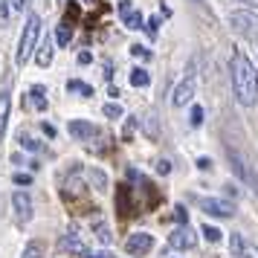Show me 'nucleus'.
<instances>
[{"label": "nucleus", "instance_id": "obj_24", "mask_svg": "<svg viewBox=\"0 0 258 258\" xmlns=\"http://www.w3.org/2000/svg\"><path fill=\"white\" fill-rule=\"evenodd\" d=\"M70 38H73L70 24H61L58 26V44H61V47H67V44H70Z\"/></svg>", "mask_w": 258, "mask_h": 258}, {"label": "nucleus", "instance_id": "obj_43", "mask_svg": "<svg viewBox=\"0 0 258 258\" xmlns=\"http://www.w3.org/2000/svg\"><path fill=\"white\" fill-rule=\"evenodd\" d=\"M195 3H200V0H195Z\"/></svg>", "mask_w": 258, "mask_h": 258}, {"label": "nucleus", "instance_id": "obj_21", "mask_svg": "<svg viewBox=\"0 0 258 258\" xmlns=\"http://www.w3.org/2000/svg\"><path fill=\"white\" fill-rule=\"evenodd\" d=\"M24 258H44V244L41 241H29L24 249Z\"/></svg>", "mask_w": 258, "mask_h": 258}, {"label": "nucleus", "instance_id": "obj_8", "mask_svg": "<svg viewBox=\"0 0 258 258\" xmlns=\"http://www.w3.org/2000/svg\"><path fill=\"white\" fill-rule=\"evenodd\" d=\"M191 96H195V76H186L183 82L174 87V96H171V105L174 107H183L191 102Z\"/></svg>", "mask_w": 258, "mask_h": 258}, {"label": "nucleus", "instance_id": "obj_26", "mask_svg": "<svg viewBox=\"0 0 258 258\" xmlns=\"http://www.w3.org/2000/svg\"><path fill=\"white\" fill-rule=\"evenodd\" d=\"M21 145H24L26 151H38V148H41V142L32 140V137H24V134H21Z\"/></svg>", "mask_w": 258, "mask_h": 258}, {"label": "nucleus", "instance_id": "obj_32", "mask_svg": "<svg viewBox=\"0 0 258 258\" xmlns=\"http://www.w3.org/2000/svg\"><path fill=\"white\" fill-rule=\"evenodd\" d=\"M241 258H258V246L246 244V246H244V255H241Z\"/></svg>", "mask_w": 258, "mask_h": 258}, {"label": "nucleus", "instance_id": "obj_13", "mask_svg": "<svg viewBox=\"0 0 258 258\" xmlns=\"http://www.w3.org/2000/svg\"><path fill=\"white\" fill-rule=\"evenodd\" d=\"M52 55H55V49H52V38H44V41H41V47L35 49V61L38 64H41V67H49V64H52Z\"/></svg>", "mask_w": 258, "mask_h": 258}, {"label": "nucleus", "instance_id": "obj_5", "mask_svg": "<svg viewBox=\"0 0 258 258\" xmlns=\"http://www.w3.org/2000/svg\"><path fill=\"white\" fill-rule=\"evenodd\" d=\"M12 206H15V215H18V221H21V223L32 221L35 206H32V198H29L26 191H15V195H12Z\"/></svg>", "mask_w": 258, "mask_h": 258}, {"label": "nucleus", "instance_id": "obj_31", "mask_svg": "<svg viewBox=\"0 0 258 258\" xmlns=\"http://www.w3.org/2000/svg\"><path fill=\"white\" fill-rule=\"evenodd\" d=\"M200 122H203V107H191V125L198 128Z\"/></svg>", "mask_w": 258, "mask_h": 258}, {"label": "nucleus", "instance_id": "obj_30", "mask_svg": "<svg viewBox=\"0 0 258 258\" xmlns=\"http://www.w3.org/2000/svg\"><path fill=\"white\" fill-rule=\"evenodd\" d=\"M12 180L18 183V186H29V183H32V174H24V171H18V174H15Z\"/></svg>", "mask_w": 258, "mask_h": 258}, {"label": "nucleus", "instance_id": "obj_37", "mask_svg": "<svg viewBox=\"0 0 258 258\" xmlns=\"http://www.w3.org/2000/svg\"><path fill=\"white\" fill-rule=\"evenodd\" d=\"M198 168H200V171H209V168H212V160H209V157H200V160H198Z\"/></svg>", "mask_w": 258, "mask_h": 258}, {"label": "nucleus", "instance_id": "obj_18", "mask_svg": "<svg viewBox=\"0 0 258 258\" xmlns=\"http://www.w3.org/2000/svg\"><path fill=\"white\" fill-rule=\"evenodd\" d=\"M93 235H96V241H102V244H110V241H113L110 226H107L105 221H96V223H93Z\"/></svg>", "mask_w": 258, "mask_h": 258}, {"label": "nucleus", "instance_id": "obj_38", "mask_svg": "<svg viewBox=\"0 0 258 258\" xmlns=\"http://www.w3.org/2000/svg\"><path fill=\"white\" fill-rule=\"evenodd\" d=\"M90 61H93V55H90V52H82V55H79V64H90Z\"/></svg>", "mask_w": 258, "mask_h": 258}, {"label": "nucleus", "instance_id": "obj_44", "mask_svg": "<svg viewBox=\"0 0 258 258\" xmlns=\"http://www.w3.org/2000/svg\"><path fill=\"white\" fill-rule=\"evenodd\" d=\"M47 3H49V0H47Z\"/></svg>", "mask_w": 258, "mask_h": 258}, {"label": "nucleus", "instance_id": "obj_33", "mask_svg": "<svg viewBox=\"0 0 258 258\" xmlns=\"http://www.w3.org/2000/svg\"><path fill=\"white\" fill-rule=\"evenodd\" d=\"M168 171H171V163L168 160H160L157 163V174H168Z\"/></svg>", "mask_w": 258, "mask_h": 258}, {"label": "nucleus", "instance_id": "obj_29", "mask_svg": "<svg viewBox=\"0 0 258 258\" xmlns=\"http://www.w3.org/2000/svg\"><path fill=\"white\" fill-rule=\"evenodd\" d=\"M9 15H12V6L9 3H0V24H9Z\"/></svg>", "mask_w": 258, "mask_h": 258}, {"label": "nucleus", "instance_id": "obj_22", "mask_svg": "<svg viewBox=\"0 0 258 258\" xmlns=\"http://www.w3.org/2000/svg\"><path fill=\"white\" fill-rule=\"evenodd\" d=\"M244 238H241V235H232V238H229V249H232V255L235 258H241L244 255Z\"/></svg>", "mask_w": 258, "mask_h": 258}, {"label": "nucleus", "instance_id": "obj_12", "mask_svg": "<svg viewBox=\"0 0 258 258\" xmlns=\"http://www.w3.org/2000/svg\"><path fill=\"white\" fill-rule=\"evenodd\" d=\"M67 131H70V137H76V140H93V122H87V119H73L70 125H67Z\"/></svg>", "mask_w": 258, "mask_h": 258}, {"label": "nucleus", "instance_id": "obj_28", "mask_svg": "<svg viewBox=\"0 0 258 258\" xmlns=\"http://www.w3.org/2000/svg\"><path fill=\"white\" fill-rule=\"evenodd\" d=\"M67 188H70L73 195H84V186H82V180H79V177H73L70 183H67Z\"/></svg>", "mask_w": 258, "mask_h": 258}, {"label": "nucleus", "instance_id": "obj_17", "mask_svg": "<svg viewBox=\"0 0 258 258\" xmlns=\"http://www.w3.org/2000/svg\"><path fill=\"white\" fill-rule=\"evenodd\" d=\"M131 84H134V87H148V84H151V76H148V70L134 67V70H131Z\"/></svg>", "mask_w": 258, "mask_h": 258}, {"label": "nucleus", "instance_id": "obj_42", "mask_svg": "<svg viewBox=\"0 0 258 258\" xmlns=\"http://www.w3.org/2000/svg\"><path fill=\"white\" fill-rule=\"evenodd\" d=\"M84 3H90V0H84Z\"/></svg>", "mask_w": 258, "mask_h": 258}, {"label": "nucleus", "instance_id": "obj_25", "mask_svg": "<svg viewBox=\"0 0 258 258\" xmlns=\"http://www.w3.org/2000/svg\"><path fill=\"white\" fill-rule=\"evenodd\" d=\"M203 235H206V241H212V244L221 241V229H215V226H209V223L203 226Z\"/></svg>", "mask_w": 258, "mask_h": 258}, {"label": "nucleus", "instance_id": "obj_7", "mask_svg": "<svg viewBox=\"0 0 258 258\" xmlns=\"http://www.w3.org/2000/svg\"><path fill=\"white\" fill-rule=\"evenodd\" d=\"M151 246H154V238L148 232H134L128 238V244H125V249L131 255H145V252H151Z\"/></svg>", "mask_w": 258, "mask_h": 258}, {"label": "nucleus", "instance_id": "obj_2", "mask_svg": "<svg viewBox=\"0 0 258 258\" xmlns=\"http://www.w3.org/2000/svg\"><path fill=\"white\" fill-rule=\"evenodd\" d=\"M38 35H41V18H38V15H29L24 32H21V41H18V55H15V64H18V67H24L26 61H29V55L35 52Z\"/></svg>", "mask_w": 258, "mask_h": 258}, {"label": "nucleus", "instance_id": "obj_14", "mask_svg": "<svg viewBox=\"0 0 258 258\" xmlns=\"http://www.w3.org/2000/svg\"><path fill=\"white\" fill-rule=\"evenodd\" d=\"M9 110H12V99H9V93H6V90H3V93H0V140H3V134H6Z\"/></svg>", "mask_w": 258, "mask_h": 258}, {"label": "nucleus", "instance_id": "obj_35", "mask_svg": "<svg viewBox=\"0 0 258 258\" xmlns=\"http://www.w3.org/2000/svg\"><path fill=\"white\" fill-rule=\"evenodd\" d=\"M9 3H12V9H15V12H24L26 6H29V0H9Z\"/></svg>", "mask_w": 258, "mask_h": 258}, {"label": "nucleus", "instance_id": "obj_20", "mask_svg": "<svg viewBox=\"0 0 258 258\" xmlns=\"http://www.w3.org/2000/svg\"><path fill=\"white\" fill-rule=\"evenodd\" d=\"M90 183L96 186V191H107V177H105L102 168H93V171H90Z\"/></svg>", "mask_w": 258, "mask_h": 258}, {"label": "nucleus", "instance_id": "obj_16", "mask_svg": "<svg viewBox=\"0 0 258 258\" xmlns=\"http://www.w3.org/2000/svg\"><path fill=\"white\" fill-rule=\"evenodd\" d=\"M137 119H140V116H137ZM140 122H142V131H145L151 140H157V137H160V128H157V113H145Z\"/></svg>", "mask_w": 258, "mask_h": 258}, {"label": "nucleus", "instance_id": "obj_10", "mask_svg": "<svg viewBox=\"0 0 258 258\" xmlns=\"http://www.w3.org/2000/svg\"><path fill=\"white\" fill-rule=\"evenodd\" d=\"M58 246L64 249V252H70V255H82V258H87L90 255V249H87V244H84L82 238L76 232H67L64 238L58 241Z\"/></svg>", "mask_w": 258, "mask_h": 258}, {"label": "nucleus", "instance_id": "obj_27", "mask_svg": "<svg viewBox=\"0 0 258 258\" xmlns=\"http://www.w3.org/2000/svg\"><path fill=\"white\" fill-rule=\"evenodd\" d=\"M131 55H134V58H151V52H148V49L145 47H140V44H134V47H131Z\"/></svg>", "mask_w": 258, "mask_h": 258}, {"label": "nucleus", "instance_id": "obj_4", "mask_svg": "<svg viewBox=\"0 0 258 258\" xmlns=\"http://www.w3.org/2000/svg\"><path fill=\"white\" fill-rule=\"evenodd\" d=\"M200 209L212 215V218H232L235 215V203L229 200H218V198H203L200 200Z\"/></svg>", "mask_w": 258, "mask_h": 258}, {"label": "nucleus", "instance_id": "obj_41", "mask_svg": "<svg viewBox=\"0 0 258 258\" xmlns=\"http://www.w3.org/2000/svg\"><path fill=\"white\" fill-rule=\"evenodd\" d=\"M241 3H246V6H255V9H258V0H241Z\"/></svg>", "mask_w": 258, "mask_h": 258}, {"label": "nucleus", "instance_id": "obj_9", "mask_svg": "<svg viewBox=\"0 0 258 258\" xmlns=\"http://www.w3.org/2000/svg\"><path fill=\"white\" fill-rule=\"evenodd\" d=\"M168 244L174 246V249H191V246L198 244V238H195V232L188 229V223H183V226H177L174 232H171Z\"/></svg>", "mask_w": 258, "mask_h": 258}, {"label": "nucleus", "instance_id": "obj_19", "mask_svg": "<svg viewBox=\"0 0 258 258\" xmlns=\"http://www.w3.org/2000/svg\"><path fill=\"white\" fill-rule=\"evenodd\" d=\"M67 90H70V93H79V96H93V87H90V84H84V82H79V79L67 82Z\"/></svg>", "mask_w": 258, "mask_h": 258}, {"label": "nucleus", "instance_id": "obj_40", "mask_svg": "<svg viewBox=\"0 0 258 258\" xmlns=\"http://www.w3.org/2000/svg\"><path fill=\"white\" fill-rule=\"evenodd\" d=\"M41 128H44V134H47V137H55V128H52V125H47V122H44Z\"/></svg>", "mask_w": 258, "mask_h": 258}, {"label": "nucleus", "instance_id": "obj_15", "mask_svg": "<svg viewBox=\"0 0 258 258\" xmlns=\"http://www.w3.org/2000/svg\"><path fill=\"white\" fill-rule=\"evenodd\" d=\"M29 96H32L35 110H47V87H44V84H35V87L29 90Z\"/></svg>", "mask_w": 258, "mask_h": 258}, {"label": "nucleus", "instance_id": "obj_1", "mask_svg": "<svg viewBox=\"0 0 258 258\" xmlns=\"http://www.w3.org/2000/svg\"><path fill=\"white\" fill-rule=\"evenodd\" d=\"M232 87L241 105L252 107L258 102V73L244 52H235L232 55Z\"/></svg>", "mask_w": 258, "mask_h": 258}, {"label": "nucleus", "instance_id": "obj_3", "mask_svg": "<svg viewBox=\"0 0 258 258\" xmlns=\"http://www.w3.org/2000/svg\"><path fill=\"white\" fill-rule=\"evenodd\" d=\"M229 26L244 38H258V15L249 9H238L229 15Z\"/></svg>", "mask_w": 258, "mask_h": 258}, {"label": "nucleus", "instance_id": "obj_36", "mask_svg": "<svg viewBox=\"0 0 258 258\" xmlns=\"http://www.w3.org/2000/svg\"><path fill=\"white\" fill-rule=\"evenodd\" d=\"M157 26H160V18H151L148 26H145V29H148V35H157Z\"/></svg>", "mask_w": 258, "mask_h": 258}, {"label": "nucleus", "instance_id": "obj_39", "mask_svg": "<svg viewBox=\"0 0 258 258\" xmlns=\"http://www.w3.org/2000/svg\"><path fill=\"white\" fill-rule=\"evenodd\" d=\"M87 258H116V255H110V252H90Z\"/></svg>", "mask_w": 258, "mask_h": 258}, {"label": "nucleus", "instance_id": "obj_6", "mask_svg": "<svg viewBox=\"0 0 258 258\" xmlns=\"http://www.w3.org/2000/svg\"><path fill=\"white\" fill-rule=\"evenodd\" d=\"M226 154H229V163H232L235 174H238V177H241V180H244V183H249V186H252V188H255V191H258V177L252 174V168H249V165L244 163V157H241V154H238V151H232V148H229V151H226Z\"/></svg>", "mask_w": 258, "mask_h": 258}, {"label": "nucleus", "instance_id": "obj_11", "mask_svg": "<svg viewBox=\"0 0 258 258\" xmlns=\"http://www.w3.org/2000/svg\"><path fill=\"white\" fill-rule=\"evenodd\" d=\"M119 15H122V21H125L128 29H140V26L145 24L142 12H137V9L131 6V0H122V3H119Z\"/></svg>", "mask_w": 258, "mask_h": 258}, {"label": "nucleus", "instance_id": "obj_34", "mask_svg": "<svg viewBox=\"0 0 258 258\" xmlns=\"http://www.w3.org/2000/svg\"><path fill=\"white\" fill-rule=\"evenodd\" d=\"M174 218L180 221V226H183V223L188 221V215H186V209H183V206H177V209H174Z\"/></svg>", "mask_w": 258, "mask_h": 258}, {"label": "nucleus", "instance_id": "obj_23", "mask_svg": "<svg viewBox=\"0 0 258 258\" xmlns=\"http://www.w3.org/2000/svg\"><path fill=\"white\" fill-rule=\"evenodd\" d=\"M105 116L107 119H122V116H125V110H122L119 102H110V105H105Z\"/></svg>", "mask_w": 258, "mask_h": 258}]
</instances>
